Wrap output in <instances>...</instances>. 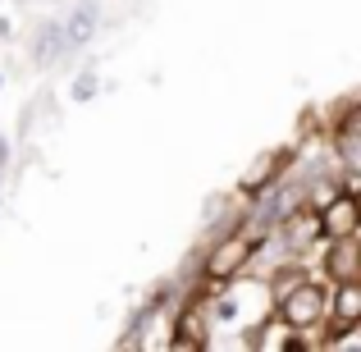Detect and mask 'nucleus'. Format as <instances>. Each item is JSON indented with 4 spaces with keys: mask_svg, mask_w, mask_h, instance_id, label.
I'll list each match as a JSON object with an SVG mask.
<instances>
[{
    "mask_svg": "<svg viewBox=\"0 0 361 352\" xmlns=\"http://www.w3.org/2000/svg\"><path fill=\"white\" fill-rule=\"evenodd\" d=\"M5 151H9V147H5V138H0V165H5Z\"/></svg>",
    "mask_w": 361,
    "mask_h": 352,
    "instance_id": "obj_13",
    "label": "nucleus"
},
{
    "mask_svg": "<svg viewBox=\"0 0 361 352\" xmlns=\"http://www.w3.org/2000/svg\"><path fill=\"white\" fill-rule=\"evenodd\" d=\"M283 160H288V151H265V156L256 160L252 169H247L243 188H247V193H261V188H270V183H274V174L283 169Z\"/></svg>",
    "mask_w": 361,
    "mask_h": 352,
    "instance_id": "obj_8",
    "label": "nucleus"
},
{
    "mask_svg": "<svg viewBox=\"0 0 361 352\" xmlns=\"http://www.w3.org/2000/svg\"><path fill=\"white\" fill-rule=\"evenodd\" d=\"M97 18H101L97 0H82V5L69 14V23H60V28H64V51H78V46H87L92 32H97Z\"/></svg>",
    "mask_w": 361,
    "mask_h": 352,
    "instance_id": "obj_6",
    "label": "nucleus"
},
{
    "mask_svg": "<svg viewBox=\"0 0 361 352\" xmlns=\"http://www.w3.org/2000/svg\"><path fill=\"white\" fill-rule=\"evenodd\" d=\"M215 320H224V325H229V320H238V302H233V298H220V307H215Z\"/></svg>",
    "mask_w": 361,
    "mask_h": 352,
    "instance_id": "obj_12",
    "label": "nucleus"
},
{
    "mask_svg": "<svg viewBox=\"0 0 361 352\" xmlns=\"http://www.w3.org/2000/svg\"><path fill=\"white\" fill-rule=\"evenodd\" d=\"M325 274L334 284H357L361 279V252L353 238H334V247H325Z\"/></svg>",
    "mask_w": 361,
    "mask_h": 352,
    "instance_id": "obj_4",
    "label": "nucleus"
},
{
    "mask_svg": "<svg viewBox=\"0 0 361 352\" xmlns=\"http://www.w3.org/2000/svg\"><path fill=\"white\" fill-rule=\"evenodd\" d=\"M357 220H361V206H357L353 193L325 202V211H320V229H325V238H357Z\"/></svg>",
    "mask_w": 361,
    "mask_h": 352,
    "instance_id": "obj_2",
    "label": "nucleus"
},
{
    "mask_svg": "<svg viewBox=\"0 0 361 352\" xmlns=\"http://www.w3.org/2000/svg\"><path fill=\"white\" fill-rule=\"evenodd\" d=\"M361 320V289L357 284H338V298H334V325L343 334H353Z\"/></svg>",
    "mask_w": 361,
    "mask_h": 352,
    "instance_id": "obj_7",
    "label": "nucleus"
},
{
    "mask_svg": "<svg viewBox=\"0 0 361 352\" xmlns=\"http://www.w3.org/2000/svg\"><path fill=\"white\" fill-rule=\"evenodd\" d=\"M60 55H69V51H64V28H60V23H46L42 32H37L32 60H37V64H55Z\"/></svg>",
    "mask_w": 361,
    "mask_h": 352,
    "instance_id": "obj_9",
    "label": "nucleus"
},
{
    "mask_svg": "<svg viewBox=\"0 0 361 352\" xmlns=\"http://www.w3.org/2000/svg\"><path fill=\"white\" fill-rule=\"evenodd\" d=\"M279 311H283V325H288L293 334H307V329L325 325V316H329V293L316 289V284L293 279L288 289L279 293Z\"/></svg>",
    "mask_w": 361,
    "mask_h": 352,
    "instance_id": "obj_1",
    "label": "nucleus"
},
{
    "mask_svg": "<svg viewBox=\"0 0 361 352\" xmlns=\"http://www.w3.org/2000/svg\"><path fill=\"white\" fill-rule=\"evenodd\" d=\"M256 348H265V352H270V348H283V352H288V348H302V339L293 334V329L283 325V320H274V325L265 329L261 339H256Z\"/></svg>",
    "mask_w": 361,
    "mask_h": 352,
    "instance_id": "obj_10",
    "label": "nucleus"
},
{
    "mask_svg": "<svg viewBox=\"0 0 361 352\" xmlns=\"http://www.w3.org/2000/svg\"><path fill=\"white\" fill-rule=\"evenodd\" d=\"M247 252H252V247H247V238H224V243L211 252V261H206V279H211V284L233 279V274L247 265Z\"/></svg>",
    "mask_w": 361,
    "mask_h": 352,
    "instance_id": "obj_3",
    "label": "nucleus"
},
{
    "mask_svg": "<svg viewBox=\"0 0 361 352\" xmlns=\"http://www.w3.org/2000/svg\"><path fill=\"white\" fill-rule=\"evenodd\" d=\"M92 97H97V73H82L73 83V101H92Z\"/></svg>",
    "mask_w": 361,
    "mask_h": 352,
    "instance_id": "obj_11",
    "label": "nucleus"
},
{
    "mask_svg": "<svg viewBox=\"0 0 361 352\" xmlns=\"http://www.w3.org/2000/svg\"><path fill=\"white\" fill-rule=\"evenodd\" d=\"M279 224H283V243H288V252H311V247L325 238L316 211H293V215H283Z\"/></svg>",
    "mask_w": 361,
    "mask_h": 352,
    "instance_id": "obj_5",
    "label": "nucleus"
}]
</instances>
